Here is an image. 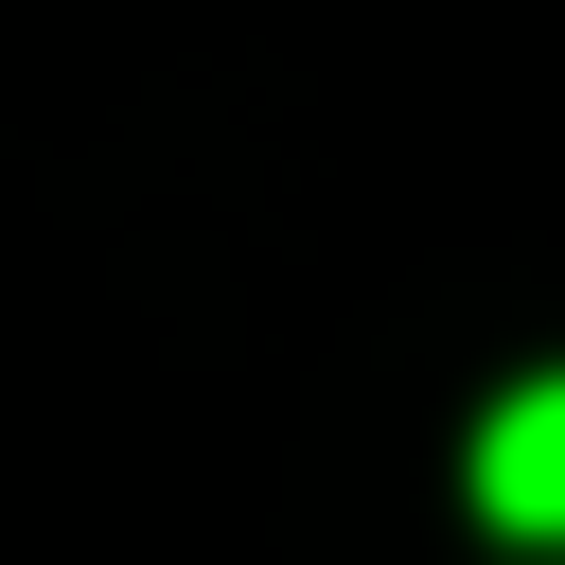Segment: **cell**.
I'll return each mask as SVG.
<instances>
[{"instance_id":"cell-1","label":"cell","mask_w":565,"mask_h":565,"mask_svg":"<svg viewBox=\"0 0 565 565\" xmlns=\"http://www.w3.org/2000/svg\"><path fill=\"white\" fill-rule=\"evenodd\" d=\"M477 512H494L512 547H565V371L494 388V424H477Z\"/></svg>"}]
</instances>
